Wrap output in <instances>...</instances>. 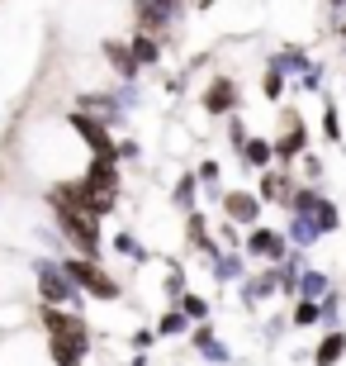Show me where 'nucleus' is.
<instances>
[{"mask_svg":"<svg viewBox=\"0 0 346 366\" xmlns=\"http://www.w3.org/2000/svg\"><path fill=\"white\" fill-rule=\"evenodd\" d=\"M138 14H143V29H161V24H166V14H161L152 0H143V5H138Z\"/></svg>","mask_w":346,"mask_h":366,"instance_id":"obj_19","label":"nucleus"},{"mask_svg":"<svg viewBox=\"0 0 346 366\" xmlns=\"http://www.w3.org/2000/svg\"><path fill=\"white\" fill-rule=\"evenodd\" d=\"M200 100H204V114H233L238 109V81L233 76H213Z\"/></svg>","mask_w":346,"mask_h":366,"instance_id":"obj_5","label":"nucleus"},{"mask_svg":"<svg viewBox=\"0 0 346 366\" xmlns=\"http://www.w3.org/2000/svg\"><path fill=\"white\" fill-rule=\"evenodd\" d=\"M318 172H322V162H318V157H308V162H304V177H308V181H318Z\"/></svg>","mask_w":346,"mask_h":366,"instance_id":"obj_26","label":"nucleus"},{"mask_svg":"<svg viewBox=\"0 0 346 366\" xmlns=\"http://www.w3.org/2000/svg\"><path fill=\"white\" fill-rule=\"evenodd\" d=\"M180 314H185V319H209V305H204L200 295H180Z\"/></svg>","mask_w":346,"mask_h":366,"instance_id":"obj_18","label":"nucleus"},{"mask_svg":"<svg viewBox=\"0 0 346 366\" xmlns=\"http://www.w3.org/2000/svg\"><path fill=\"white\" fill-rule=\"evenodd\" d=\"M280 91H285V76H280V67L266 71V100H280Z\"/></svg>","mask_w":346,"mask_h":366,"instance_id":"obj_21","label":"nucleus"},{"mask_svg":"<svg viewBox=\"0 0 346 366\" xmlns=\"http://www.w3.org/2000/svg\"><path fill=\"white\" fill-rule=\"evenodd\" d=\"M128 53H133L138 67H152V62L161 57V48H157V39H152V34H138V39L128 43Z\"/></svg>","mask_w":346,"mask_h":366,"instance_id":"obj_14","label":"nucleus"},{"mask_svg":"<svg viewBox=\"0 0 346 366\" xmlns=\"http://www.w3.org/2000/svg\"><path fill=\"white\" fill-rule=\"evenodd\" d=\"M81 186L95 190V195H119V172H114V157H91Z\"/></svg>","mask_w":346,"mask_h":366,"instance_id":"obj_8","label":"nucleus"},{"mask_svg":"<svg viewBox=\"0 0 346 366\" xmlns=\"http://www.w3.org/2000/svg\"><path fill=\"white\" fill-rule=\"evenodd\" d=\"M105 57H109V67L119 71V76H138V62H133V53H128L123 43H105Z\"/></svg>","mask_w":346,"mask_h":366,"instance_id":"obj_13","label":"nucleus"},{"mask_svg":"<svg viewBox=\"0 0 346 366\" xmlns=\"http://www.w3.org/2000/svg\"><path fill=\"white\" fill-rule=\"evenodd\" d=\"M195 177H200L204 186H218V162H204L200 172H195Z\"/></svg>","mask_w":346,"mask_h":366,"instance_id":"obj_25","label":"nucleus"},{"mask_svg":"<svg viewBox=\"0 0 346 366\" xmlns=\"http://www.w3.org/2000/svg\"><path fill=\"white\" fill-rule=\"evenodd\" d=\"M39 295H43V305H62V300H76V285L67 281L62 267H48L43 262L39 267Z\"/></svg>","mask_w":346,"mask_h":366,"instance_id":"obj_6","label":"nucleus"},{"mask_svg":"<svg viewBox=\"0 0 346 366\" xmlns=\"http://www.w3.org/2000/svg\"><path fill=\"white\" fill-rule=\"evenodd\" d=\"M322 290H327V276H318V272H308V276H304V300L322 295Z\"/></svg>","mask_w":346,"mask_h":366,"instance_id":"obj_20","label":"nucleus"},{"mask_svg":"<svg viewBox=\"0 0 346 366\" xmlns=\"http://www.w3.org/2000/svg\"><path fill=\"white\" fill-rule=\"evenodd\" d=\"M190 200H195V177H180V186H175V204H185V209H190Z\"/></svg>","mask_w":346,"mask_h":366,"instance_id":"obj_22","label":"nucleus"},{"mask_svg":"<svg viewBox=\"0 0 346 366\" xmlns=\"http://www.w3.org/2000/svg\"><path fill=\"white\" fill-rule=\"evenodd\" d=\"M342 34H346V24H342Z\"/></svg>","mask_w":346,"mask_h":366,"instance_id":"obj_28","label":"nucleus"},{"mask_svg":"<svg viewBox=\"0 0 346 366\" xmlns=\"http://www.w3.org/2000/svg\"><path fill=\"white\" fill-rule=\"evenodd\" d=\"M285 124H290V134L280 138V143H270V148H275L280 162H294V157H299V152L308 148V134H304V119H299L294 109H285Z\"/></svg>","mask_w":346,"mask_h":366,"instance_id":"obj_9","label":"nucleus"},{"mask_svg":"<svg viewBox=\"0 0 346 366\" xmlns=\"http://www.w3.org/2000/svg\"><path fill=\"white\" fill-rule=\"evenodd\" d=\"M332 5H342V0H332Z\"/></svg>","mask_w":346,"mask_h":366,"instance_id":"obj_27","label":"nucleus"},{"mask_svg":"<svg viewBox=\"0 0 346 366\" xmlns=\"http://www.w3.org/2000/svg\"><path fill=\"white\" fill-rule=\"evenodd\" d=\"M318 324V300H299V310H294V328H313Z\"/></svg>","mask_w":346,"mask_h":366,"instance_id":"obj_17","label":"nucleus"},{"mask_svg":"<svg viewBox=\"0 0 346 366\" xmlns=\"http://www.w3.org/2000/svg\"><path fill=\"white\" fill-rule=\"evenodd\" d=\"M71 129H76L81 138H86V148L95 152V157H119V148H114V138H109V129L100 119H91V114H71Z\"/></svg>","mask_w":346,"mask_h":366,"instance_id":"obj_4","label":"nucleus"},{"mask_svg":"<svg viewBox=\"0 0 346 366\" xmlns=\"http://www.w3.org/2000/svg\"><path fill=\"white\" fill-rule=\"evenodd\" d=\"M238 152H242V157H247V162L256 167V172H266V167H270V157H275V148H270L266 138H247V143H242Z\"/></svg>","mask_w":346,"mask_h":366,"instance_id":"obj_12","label":"nucleus"},{"mask_svg":"<svg viewBox=\"0 0 346 366\" xmlns=\"http://www.w3.org/2000/svg\"><path fill=\"white\" fill-rule=\"evenodd\" d=\"M48 204H53L57 229H62V233L71 238V243H76V252H81V257L100 262V219L81 214V209H71V204H57V200H48Z\"/></svg>","mask_w":346,"mask_h":366,"instance_id":"obj_1","label":"nucleus"},{"mask_svg":"<svg viewBox=\"0 0 346 366\" xmlns=\"http://www.w3.org/2000/svg\"><path fill=\"white\" fill-rule=\"evenodd\" d=\"M62 272H67L71 285H81V290H86V295H95V300H119L123 295L119 281H114L100 262H91V257H67V262H62Z\"/></svg>","mask_w":346,"mask_h":366,"instance_id":"obj_2","label":"nucleus"},{"mask_svg":"<svg viewBox=\"0 0 346 366\" xmlns=\"http://www.w3.org/2000/svg\"><path fill=\"white\" fill-rule=\"evenodd\" d=\"M223 214L233 219V224H252L261 219V195H252V190H223Z\"/></svg>","mask_w":346,"mask_h":366,"instance_id":"obj_7","label":"nucleus"},{"mask_svg":"<svg viewBox=\"0 0 346 366\" xmlns=\"http://www.w3.org/2000/svg\"><path fill=\"white\" fill-rule=\"evenodd\" d=\"M322 134H327V143H342V134H337V114H332V109L322 114Z\"/></svg>","mask_w":346,"mask_h":366,"instance_id":"obj_24","label":"nucleus"},{"mask_svg":"<svg viewBox=\"0 0 346 366\" xmlns=\"http://www.w3.org/2000/svg\"><path fill=\"white\" fill-rule=\"evenodd\" d=\"M114 247H119L123 257H143V247H138V238H128V233H119V238H114Z\"/></svg>","mask_w":346,"mask_h":366,"instance_id":"obj_23","label":"nucleus"},{"mask_svg":"<svg viewBox=\"0 0 346 366\" xmlns=\"http://www.w3.org/2000/svg\"><path fill=\"white\" fill-rule=\"evenodd\" d=\"M185 328H190V319H185L180 310H166V314L157 319V333H161V338H175V333H185Z\"/></svg>","mask_w":346,"mask_h":366,"instance_id":"obj_16","label":"nucleus"},{"mask_svg":"<svg viewBox=\"0 0 346 366\" xmlns=\"http://www.w3.org/2000/svg\"><path fill=\"white\" fill-rule=\"evenodd\" d=\"M285 233H275V229H261V224H256L252 229V238H247V252H252V257H266V262H280L285 257Z\"/></svg>","mask_w":346,"mask_h":366,"instance_id":"obj_10","label":"nucleus"},{"mask_svg":"<svg viewBox=\"0 0 346 366\" xmlns=\"http://www.w3.org/2000/svg\"><path fill=\"white\" fill-rule=\"evenodd\" d=\"M346 357V333L342 328H332L327 338H318V347H313V366H337Z\"/></svg>","mask_w":346,"mask_h":366,"instance_id":"obj_11","label":"nucleus"},{"mask_svg":"<svg viewBox=\"0 0 346 366\" xmlns=\"http://www.w3.org/2000/svg\"><path fill=\"white\" fill-rule=\"evenodd\" d=\"M39 324H43V333H48V338H67V342H76V347H91V324H86L81 314L62 310V305H43V310H39Z\"/></svg>","mask_w":346,"mask_h":366,"instance_id":"obj_3","label":"nucleus"},{"mask_svg":"<svg viewBox=\"0 0 346 366\" xmlns=\"http://www.w3.org/2000/svg\"><path fill=\"white\" fill-rule=\"evenodd\" d=\"M290 195V181L280 177V172H261V204L266 200H285Z\"/></svg>","mask_w":346,"mask_h":366,"instance_id":"obj_15","label":"nucleus"}]
</instances>
